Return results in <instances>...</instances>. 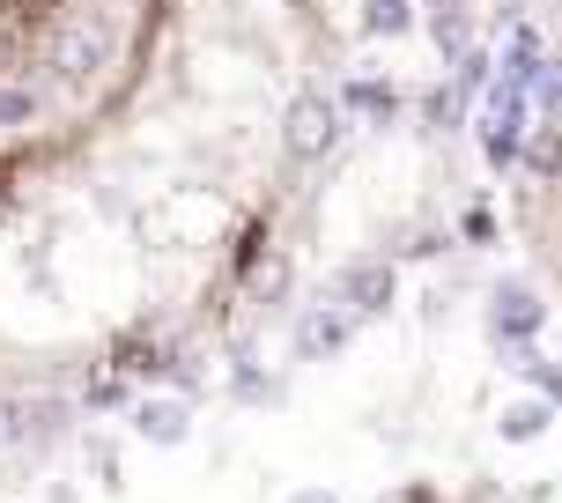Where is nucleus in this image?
Instances as JSON below:
<instances>
[{"instance_id": "obj_1", "label": "nucleus", "mask_w": 562, "mask_h": 503, "mask_svg": "<svg viewBox=\"0 0 562 503\" xmlns=\"http://www.w3.org/2000/svg\"><path fill=\"white\" fill-rule=\"evenodd\" d=\"M281 148H289L296 164H311V156H326V148H334V112H326V97H296V104H289Z\"/></svg>"}, {"instance_id": "obj_2", "label": "nucleus", "mask_w": 562, "mask_h": 503, "mask_svg": "<svg viewBox=\"0 0 562 503\" xmlns=\"http://www.w3.org/2000/svg\"><path fill=\"white\" fill-rule=\"evenodd\" d=\"M488 326H496V340H526L540 326V297H533V289H518V281H510V289H496Z\"/></svg>"}, {"instance_id": "obj_3", "label": "nucleus", "mask_w": 562, "mask_h": 503, "mask_svg": "<svg viewBox=\"0 0 562 503\" xmlns=\"http://www.w3.org/2000/svg\"><path fill=\"white\" fill-rule=\"evenodd\" d=\"M348 289H356V297H363V304H378V297H385V289H393V281L378 275V267H363V275H348Z\"/></svg>"}, {"instance_id": "obj_4", "label": "nucleus", "mask_w": 562, "mask_h": 503, "mask_svg": "<svg viewBox=\"0 0 562 503\" xmlns=\"http://www.w3.org/2000/svg\"><path fill=\"white\" fill-rule=\"evenodd\" d=\"M540 422H548L540 407H510V415H504V429H510V437H540Z\"/></svg>"}, {"instance_id": "obj_5", "label": "nucleus", "mask_w": 562, "mask_h": 503, "mask_svg": "<svg viewBox=\"0 0 562 503\" xmlns=\"http://www.w3.org/2000/svg\"><path fill=\"white\" fill-rule=\"evenodd\" d=\"M370 23H378V30H400V23H407V0H370Z\"/></svg>"}, {"instance_id": "obj_6", "label": "nucleus", "mask_w": 562, "mask_h": 503, "mask_svg": "<svg viewBox=\"0 0 562 503\" xmlns=\"http://www.w3.org/2000/svg\"><path fill=\"white\" fill-rule=\"evenodd\" d=\"M526 370H533V385L548 392V400H562V370L555 364H526Z\"/></svg>"}]
</instances>
